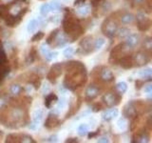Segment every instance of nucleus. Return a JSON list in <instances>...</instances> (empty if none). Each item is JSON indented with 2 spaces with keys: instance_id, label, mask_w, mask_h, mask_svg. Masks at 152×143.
<instances>
[{
  "instance_id": "0eeeda50",
  "label": "nucleus",
  "mask_w": 152,
  "mask_h": 143,
  "mask_svg": "<svg viewBox=\"0 0 152 143\" xmlns=\"http://www.w3.org/2000/svg\"><path fill=\"white\" fill-rule=\"evenodd\" d=\"M59 125V120L55 116H52V114H50L48 116L47 120L45 122V127L49 128V129H52V128H55L56 126Z\"/></svg>"
},
{
  "instance_id": "423d86ee",
  "label": "nucleus",
  "mask_w": 152,
  "mask_h": 143,
  "mask_svg": "<svg viewBox=\"0 0 152 143\" xmlns=\"http://www.w3.org/2000/svg\"><path fill=\"white\" fill-rule=\"evenodd\" d=\"M120 65L123 67L124 69H130L134 65L133 62V56L131 55H126L123 56L120 59Z\"/></svg>"
},
{
  "instance_id": "b1692460",
  "label": "nucleus",
  "mask_w": 152,
  "mask_h": 143,
  "mask_svg": "<svg viewBox=\"0 0 152 143\" xmlns=\"http://www.w3.org/2000/svg\"><path fill=\"white\" fill-rule=\"evenodd\" d=\"M101 1H102V0H92V5H93V6H97V5Z\"/></svg>"
},
{
  "instance_id": "9d476101",
  "label": "nucleus",
  "mask_w": 152,
  "mask_h": 143,
  "mask_svg": "<svg viewBox=\"0 0 152 143\" xmlns=\"http://www.w3.org/2000/svg\"><path fill=\"white\" fill-rule=\"evenodd\" d=\"M150 20L149 19H142L138 22V29L140 31H147L150 28Z\"/></svg>"
},
{
  "instance_id": "1a4fd4ad",
  "label": "nucleus",
  "mask_w": 152,
  "mask_h": 143,
  "mask_svg": "<svg viewBox=\"0 0 152 143\" xmlns=\"http://www.w3.org/2000/svg\"><path fill=\"white\" fill-rule=\"evenodd\" d=\"M99 94V89L95 86H89V87L86 91V97L88 99H93L96 97Z\"/></svg>"
},
{
  "instance_id": "6ab92c4d",
  "label": "nucleus",
  "mask_w": 152,
  "mask_h": 143,
  "mask_svg": "<svg viewBox=\"0 0 152 143\" xmlns=\"http://www.w3.org/2000/svg\"><path fill=\"white\" fill-rule=\"evenodd\" d=\"M43 37H44V33L40 32L36 33V35L31 38V41H37V40H40V39H42Z\"/></svg>"
},
{
  "instance_id": "aec40b11",
  "label": "nucleus",
  "mask_w": 152,
  "mask_h": 143,
  "mask_svg": "<svg viewBox=\"0 0 152 143\" xmlns=\"http://www.w3.org/2000/svg\"><path fill=\"white\" fill-rule=\"evenodd\" d=\"M104 41L103 39H98L96 42H95L94 47L96 48V49H100V48H101L104 45Z\"/></svg>"
},
{
  "instance_id": "4be33fe9",
  "label": "nucleus",
  "mask_w": 152,
  "mask_h": 143,
  "mask_svg": "<svg viewBox=\"0 0 152 143\" xmlns=\"http://www.w3.org/2000/svg\"><path fill=\"white\" fill-rule=\"evenodd\" d=\"M36 21L35 20H32L31 22H30V25H28V31H31V32H32V31H34V29L36 28Z\"/></svg>"
},
{
  "instance_id": "a878e982",
  "label": "nucleus",
  "mask_w": 152,
  "mask_h": 143,
  "mask_svg": "<svg viewBox=\"0 0 152 143\" xmlns=\"http://www.w3.org/2000/svg\"><path fill=\"white\" fill-rule=\"evenodd\" d=\"M144 2H145V0H133V3H135V4H142Z\"/></svg>"
},
{
  "instance_id": "6e6552de",
  "label": "nucleus",
  "mask_w": 152,
  "mask_h": 143,
  "mask_svg": "<svg viewBox=\"0 0 152 143\" xmlns=\"http://www.w3.org/2000/svg\"><path fill=\"white\" fill-rule=\"evenodd\" d=\"M148 61V57L145 55L144 52H138L135 57H133V62L134 63H138V65H142L145 64Z\"/></svg>"
},
{
  "instance_id": "f257e3e1",
  "label": "nucleus",
  "mask_w": 152,
  "mask_h": 143,
  "mask_svg": "<svg viewBox=\"0 0 152 143\" xmlns=\"http://www.w3.org/2000/svg\"><path fill=\"white\" fill-rule=\"evenodd\" d=\"M68 74L66 75L65 85L71 90L83 85L87 77H86V68L81 62H70L68 64Z\"/></svg>"
},
{
  "instance_id": "ddd939ff",
  "label": "nucleus",
  "mask_w": 152,
  "mask_h": 143,
  "mask_svg": "<svg viewBox=\"0 0 152 143\" xmlns=\"http://www.w3.org/2000/svg\"><path fill=\"white\" fill-rule=\"evenodd\" d=\"M138 43V36L135 35H132L130 36L127 37V40H126V44L128 47H134L136 44Z\"/></svg>"
},
{
  "instance_id": "4468645a",
  "label": "nucleus",
  "mask_w": 152,
  "mask_h": 143,
  "mask_svg": "<svg viewBox=\"0 0 152 143\" xmlns=\"http://www.w3.org/2000/svg\"><path fill=\"white\" fill-rule=\"evenodd\" d=\"M56 99H57L56 95L54 94H49L46 97V99H45V105H46L48 108H50L51 103L53 102V100H56Z\"/></svg>"
},
{
  "instance_id": "5701e85b",
  "label": "nucleus",
  "mask_w": 152,
  "mask_h": 143,
  "mask_svg": "<svg viewBox=\"0 0 152 143\" xmlns=\"http://www.w3.org/2000/svg\"><path fill=\"white\" fill-rule=\"evenodd\" d=\"M73 52V50L71 49V48H69V49H68V50H66V51H65V55H66L69 54V55H71V52Z\"/></svg>"
},
{
  "instance_id": "20e7f679",
  "label": "nucleus",
  "mask_w": 152,
  "mask_h": 143,
  "mask_svg": "<svg viewBox=\"0 0 152 143\" xmlns=\"http://www.w3.org/2000/svg\"><path fill=\"white\" fill-rule=\"evenodd\" d=\"M7 67V57L5 52L0 49V81L4 77V75L8 73Z\"/></svg>"
},
{
  "instance_id": "412c9836",
  "label": "nucleus",
  "mask_w": 152,
  "mask_h": 143,
  "mask_svg": "<svg viewBox=\"0 0 152 143\" xmlns=\"http://www.w3.org/2000/svg\"><path fill=\"white\" fill-rule=\"evenodd\" d=\"M57 32H58V30H56V31H54V32H52L51 33H50V35L49 36V38H48V40H47V42L48 43H50L52 40L54 39V37H55V35H57Z\"/></svg>"
},
{
  "instance_id": "39448f33",
  "label": "nucleus",
  "mask_w": 152,
  "mask_h": 143,
  "mask_svg": "<svg viewBox=\"0 0 152 143\" xmlns=\"http://www.w3.org/2000/svg\"><path fill=\"white\" fill-rule=\"evenodd\" d=\"M116 28H117V25L115 23H109V20H107L104 24L103 31L104 32V33H106L107 35L111 36L116 32Z\"/></svg>"
},
{
  "instance_id": "f03ea898",
  "label": "nucleus",
  "mask_w": 152,
  "mask_h": 143,
  "mask_svg": "<svg viewBox=\"0 0 152 143\" xmlns=\"http://www.w3.org/2000/svg\"><path fill=\"white\" fill-rule=\"evenodd\" d=\"M63 28L65 32L69 35H74V37H78L83 32L80 24L72 15H66L63 21Z\"/></svg>"
},
{
  "instance_id": "f3484780",
  "label": "nucleus",
  "mask_w": 152,
  "mask_h": 143,
  "mask_svg": "<svg viewBox=\"0 0 152 143\" xmlns=\"http://www.w3.org/2000/svg\"><path fill=\"white\" fill-rule=\"evenodd\" d=\"M126 84L125 82H121V83H119L117 84L116 86V90L118 91L120 94H123V93H125L126 91Z\"/></svg>"
},
{
  "instance_id": "9b49d317",
  "label": "nucleus",
  "mask_w": 152,
  "mask_h": 143,
  "mask_svg": "<svg viewBox=\"0 0 152 143\" xmlns=\"http://www.w3.org/2000/svg\"><path fill=\"white\" fill-rule=\"evenodd\" d=\"M103 100L104 102H106V104L107 105V106H113L114 105V101H116V98H115V95L112 94H106L104 97Z\"/></svg>"
},
{
  "instance_id": "2eb2a0df",
  "label": "nucleus",
  "mask_w": 152,
  "mask_h": 143,
  "mask_svg": "<svg viewBox=\"0 0 152 143\" xmlns=\"http://www.w3.org/2000/svg\"><path fill=\"white\" fill-rule=\"evenodd\" d=\"M102 78L106 80H111L113 79V74L109 70H104L102 72Z\"/></svg>"
},
{
  "instance_id": "dca6fc26",
  "label": "nucleus",
  "mask_w": 152,
  "mask_h": 143,
  "mask_svg": "<svg viewBox=\"0 0 152 143\" xmlns=\"http://www.w3.org/2000/svg\"><path fill=\"white\" fill-rule=\"evenodd\" d=\"M133 20H134V17H133L132 14H125L124 16H122V22L125 23V24H128V23H131Z\"/></svg>"
},
{
  "instance_id": "393cba45",
  "label": "nucleus",
  "mask_w": 152,
  "mask_h": 143,
  "mask_svg": "<svg viewBox=\"0 0 152 143\" xmlns=\"http://www.w3.org/2000/svg\"><path fill=\"white\" fill-rule=\"evenodd\" d=\"M86 0H75V5H80V4H83Z\"/></svg>"
},
{
  "instance_id": "a211bd4d",
  "label": "nucleus",
  "mask_w": 152,
  "mask_h": 143,
  "mask_svg": "<svg viewBox=\"0 0 152 143\" xmlns=\"http://www.w3.org/2000/svg\"><path fill=\"white\" fill-rule=\"evenodd\" d=\"M78 132H79V135H81V136L86 135V133L88 132V126L87 125H81L78 129Z\"/></svg>"
},
{
  "instance_id": "f8f14e48",
  "label": "nucleus",
  "mask_w": 152,
  "mask_h": 143,
  "mask_svg": "<svg viewBox=\"0 0 152 143\" xmlns=\"http://www.w3.org/2000/svg\"><path fill=\"white\" fill-rule=\"evenodd\" d=\"M117 114H118L117 110L116 109H112V110H109V111H107L106 114H104V118L106 119V120H110V119L117 116Z\"/></svg>"
},
{
  "instance_id": "7ed1b4c3",
  "label": "nucleus",
  "mask_w": 152,
  "mask_h": 143,
  "mask_svg": "<svg viewBox=\"0 0 152 143\" xmlns=\"http://www.w3.org/2000/svg\"><path fill=\"white\" fill-rule=\"evenodd\" d=\"M62 74V65L61 64H55L51 67L49 74H48V79L51 82H55L57 77H59V75Z\"/></svg>"
}]
</instances>
